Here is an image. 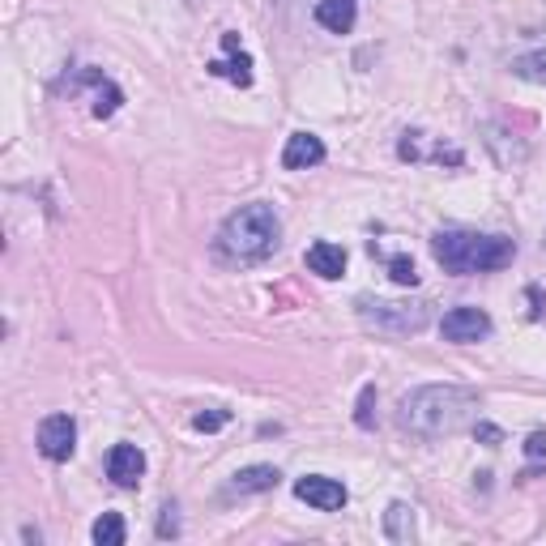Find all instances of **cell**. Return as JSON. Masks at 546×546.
<instances>
[{
  "label": "cell",
  "mask_w": 546,
  "mask_h": 546,
  "mask_svg": "<svg viewBox=\"0 0 546 546\" xmlns=\"http://www.w3.org/2000/svg\"><path fill=\"white\" fill-rule=\"evenodd\" d=\"M474 410H478V393L470 389H457V384H419V389H410L401 397L397 423L414 440H444L470 423Z\"/></svg>",
  "instance_id": "obj_1"
},
{
  "label": "cell",
  "mask_w": 546,
  "mask_h": 546,
  "mask_svg": "<svg viewBox=\"0 0 546 546\" xmlns=\"http://www.w3.org/2000/svg\"><path fill=\"white\" fill-rule=\"evenodd\" d=\"M431 256L448 273H495L512 265L517 244L508 235H478V231H436L431 235Z\"/></svg>",
  "instance_id": "obj_2"
},
{
  "label": "cell",
  "mask_w": 546,
  "mask_h": 546,
  "mask_svg": "<svg viewBox=\"0 0 546 546\" xmlns=\"http://www.w3.org/2000/svg\"><path fill=\"white\" fill-rule=\"evenodd\" d=\"M278 235H282V222L269 205H244V210H235L222 222L218 248L227 261L248 265V261H265V256L278 248Z\"/></svg>",
  "instance_id": "obj_3"
},
{
  "label": "cell",
  "mask_w": 546,
  "mask_h": 546,
  "mask_svg": "<svg viewBox=\"0 0 546 546\" xmlns=\"http://www.w3.org/2000/svg\"><path fill=\"white\" fill-rule=\"evenodd\" d=\"M431 303H389V299H359V316L384 333H419L431 320Z\"/></svg>",
  "instance_id": "obj_4"
},
{
  "label": "cell",
  "mask_w": 546,
  "mask_h": 546,
  "mask_svg": "<svg viewBox=\"0 0 546 546\" xmlns=\"http://www.w3.org/2000/svg\"><path fill=\"white\" fill-rule=\"evenodd\" d=\"M440 333H444V342H457V346L483 342V337H491V316L483 308H453V312H444Z\"/></svg>",
  "instance_id": "obj_5"
},
{
  "label": "cell",
  "mask_w": 546,
  "mask_h": 546,
  "mask_svg": "<svg viewBox=\"0 0 546 546\" xmlns=\"http://www.w3.org/2000/svg\"><path fill=\"white\" fill-rule=\"evenodd\" d=\"M77 448V423L69 414H47L39 423V453L47 461H69Z\"/></svg>",
  "instance_id": "obj_6"
},
{
  "label": "cell",
  "mask_w": 546,
  "mask_h": 546,
  "mask_svg": "<svg viewBox=\"0 0 546 546\" xmlns=\"http://www.w3.org/2000/svg\"><path fill=\"white\" fill-rule=\"evenodd\" d=\"M295 500H303V504L316 508V512H337V508H346L350 491L337 483V478L308 474V478H299V483H295Z\"/></svg>",
  "instance_id": "obj_7"
},
{
  "label": "cell",
  "mask_w": 546,
  "mask_h": 546,
  "mask_svg": "<svg viewBox=\"0 0 546 546\" xmlns=\"http://www.w3.org/2000/svg\"><path fill=\"white\" fill-rule=\"evenodd\" d=\"M141 474H146V453L137 444H116L107 453V478L116 487H137Z\"/></svg>",
  "instance_id": "obj_8"
},
{
  "label": "cell",
  "mask_w": 546,
  "mask_h": 546,
  "mask_svg": "<svg viewBox=\"0 0 546 546\" xmlns=\"http://www.w3.org/2000/svg\"><path fill=\"white\" fill-rule=\"evenodd\" d=\"M325 141L316 133H291L286 137V150H282V167L286 171H308V167H320L325 163Z\"/></svg>",
  "instance_id": "obj_9"
},
{
  "label": "cell",
  "mask_w": 546,
  "mask_h": 546,
  "mask_svg": "<svg viewBox=\"0 0 546 546\" xmlns=\"http://www.w3.org/2000/svg\"><path fill=\"white\" fill-rule=\"evenodd\" d=\"M308 269L316 273V278H342L346 273V248L342 244H329V239H316V244L308 248Z\"/></svg>",
  "instance_id": "obj_10"
},
{
  "label": "cell",
  "mask_w": 546,
  "mask_h": 546,
  "mask_svg": "<svg viewBox=\"0 0 546 546\" xmlns=\"http://www.w3.org/2000/svg\"><path fill=\"white\" fill-rule=\"evenodd\" d=\"M316 22L325 30H333V35H350L355 22H359V0H320Z\"/></svg>",
  "instance_id": "obj_11"
},
{
  "label": "cell",
  "mask_w": 546,
  "mask_h": 546,
  "mask_svg": "<svg viewBox=\"0 0 546 546\" xmlns=\"http://www.w3.org/2000/svg\"><path fill=\"white\" fill-rule=\"evenodd\" d=\"M278 465H244V470H235L231 478V495H261V491H273L278 487Z\"/></svg>",
  "instance_id": "obj_12"
},
{
  "label": "cell",
  "mask_w": 546,
  "mask_h": 546,
  "mask_svg": "<svg viewBox=\"0 0 546 546\" xmlns=\"http://www.w3.org/2000/svg\"><path fill=\"white\" fill-rule=\"evenodd\" d=\"M384 534H389V542H410L414 538V508L393 500L384 508Z\"/></svg>",
  "instance_id": "obj_13"
},
{
  "label": "cell",
  "mask_w": 546,
  "mask_h": 546,
  "mask_svg": "<svg viewBox=\"0 0 546 546\" xmlns=\"http://www.w3.org/2000/svg\"><path fill=\"white\" fill-rule=\"evenodd\" d=\"M210 73L227 77V82H235V86H252V56L235 52V60H210Z\"/></svg>",
  "instance_id": "obj_14"
},
{
  "label": "cell",
  "mask_w": 546,
  "mask_h": 546,
  "mask_svg": "<svg viewBox=\"0 0 546 546\" xmlns=\"http://www.w3.org/2000/svg\"><path fill=\"white\" fill-rule=\"evenodd\" d=\"M120 103H124L120 86H116V82H107V77H99V82H94V120H107V116H116V111H120Z\"/></svg>",
  "instance_id": "obj_15"
},
{
  "label": "cell",
  "mask_w": 546,
  "mask_h": 546,
  "mask_svg": "<svg viewBox=\"0 0 546 546\" xmlns=\"http://www.w3.org/2000/svg\"><path fill=\"white\" fill-rule=\"evenodd\" d=\"M124 534H128V529H124L120 512H103V517L94 521V529H90V538L99 546H124Z\"/></svg>",
  "instance_id": "obj_16"
},
{
  "label": "cell",
  "mask_w": 546,
  "mask_h": 546,
  "mask_svg": "<svg viewBox=\"0 0 546 546\" xmlns=\"http://www.w3.org/2000/svg\"><path fill=\"white\" fill-rule=\"evenodd\" d=\"M512 73L521 77V82H534V86H546V47L542 52H525L512 60Z\"/></svg>",
  "instance_id": "obj_17"
},
{
  "label": "cell",
  "mask_w": 546,
  "mask_h": 546,
  "mask_svg": "<svg viewBox=\"0 0 546 546\" xmlns=\"http://www.w3.org/2000/svg\"><path fill=\"white\" fill-rule=\"evenodd\" d=\"M355 423L363 431H372L376 427V384H363L359 389V406H355Z\"/></svg>",
  "instance_id": "obj_18"
},
{
  "label": "cell",
  "mask_w": 546,
  "mask_h": 546,
  "mask_svg": "<svg viewBox=\"0 0 546 546\" xmlns=\"http://www.w3.org/2000/svg\"><path fill=\"white\" fill-rule=\"evenodd\" d=\"M389 278L397 286H414V282H419V269H414L410 256H393V261H389Z\"/></svg>",
  "instance_id": "obj_19"
},
{
  "label": "cell",
  "mask_w": 546,
  "mask_h": 546,
  "mask_svg": "<svg viewBox=\"0 0 546 546\" xmlns=\"http://www.w3.org/2000/svg\"><path fill=\"white\" fill-rule=\"evenodd\" d=\"M227 423H231V414H227V410H201L197 419H192V427L205 431V436H210V431H222Z\"/></svg>",
  "instance_id": "obj_20"
},
{
  "label": "cell",
  "mask_w": 546,
  "mask_h": 546,
  "mask_svg": "<svg viewBox=\"0 0 546 546\" xmlns=\"http://www.w3.org/2000/svg\"><path fill=\"white\" fill-rule=\"evenodd\" d=\"M175 512H180L175 504L163 508V517H158V538H175V534H180V517H175Z\"/></svg>",
  "instance_id": "obj_21"
},
{
  "label": "cell",
  "mask_w": 546,
  "mask_h": 546,
  "mask_svg": "<svg viewBox=\"0 0 546 546\" xmlns=\"http://www.w3.org/2000/svg\"><path fill=\"white\" fill-rule=\"evenodd\" d=\"M525 453L534 461H546V431H534V436L525 440Z\"/></svg>",
  "instance_id": "obj_22"
},
{
  "label": "cell",
  "mask_w": 546,
  "mask_h": 546,
  "mask_svg": "<svg viewBox=\"0 0 546 546\" xmlns=\"http://www.w3.org/2000/svg\"><path fill=\"white\" fill-rule=\"evenodd\" d=\"M478 436H483L487 444H500V427H491V423H478Z\"/></svg>",
  "instance_id": "obj_23"
},
{
  "label": "cell",
  "mask_w": 546,
  "mask_h": 546,
  "mask_svg": "<svg viewBox=\"0 0 546 546\" xmlns=\"http://www.w3.org/2000/svg\"><path fill=\"white\" fill-rule=\"evenodd\" d=\"M188 5H197V0H188Z\"/></svg>",
  "instance_id": "obj_24"
},
{
  "label": "cell",
  "mask_w": 546,
  "mask_h": 546,
  "mask_svg": "<svg viewBox=\"0 0 546 546\" xmlns=\"http://www.w3.org/2000/svg\"><path fill=\"white\" fill-rule=\"evenodd\" d=\"M542 244H546V239H542Z\"/></svg>",
  "instance_id": "obj_25"
}]
</instances>
